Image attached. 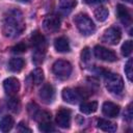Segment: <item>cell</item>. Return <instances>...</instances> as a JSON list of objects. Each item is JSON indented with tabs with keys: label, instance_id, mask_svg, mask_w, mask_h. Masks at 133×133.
I'll list each match as a JSON object with an SVG mask.
<instances>
[{
	"label": "cell",
	"instance_id": "cell-1",
	"mask_svg": "<svg viewBox=\"0 0 133 133\" xmlns=\"http://www.w3.org/2000/svg\"><path fill=\"white\" fill-rule=\"evenodd\" d=\"M25 29V22L22 12L12 8L7 10L2 20V32L4 36L8 38H15L19 36Z\"/></svg>",
	"mask_w": 133,
	"mask_h": 133
},
{
	"label": "cell",
	"instance_id": "cell-2",
	"mask_svg": "<svg viewBox=\"0 0 133 133\" xmlns=\"http://www.w3.org/2000/svg\"><path fill=\"white\" fill-rule=\"evenodd\" d=\"M74 22H75V25H76L77 29L79 30V32L84 36L91 35L96 30L95 23L86 14L81 12V14L76 15L74 18Z\"/></svg>",
	"mask_w": 133,
	"mask_h": 133
},
{
	"label": "cell",
	"instance_id": "cell-3",
	"mask_svg": "<svg viewBox=\"0 0 133 133\" xmlns=\"http://www.w3.org/2000/svg\"><path fill=\"white\" fill-rule=\"evenodd\" d=\"M72 70H73L72 64L68 60L59 59V60H56L52 65V71L54 75L61 80L68 79L72 74Z\"/></svg>",
	"mask_w": 133,
	"mask_h": 133
},
{
	"label": "cell",
	"instance_id": "cell-4",
	"mask_svg": "<svg viewBox=\"0 0 133 133\" xmlns=\"http://www.w3.org/2000/svg\"><path fill=\"white\" fill-rule=\"evenodd\" d=\"M105 84L108 91L111 94H121L124 89V81L123 78L118 74L110 73L105 77Z\"/></svg>",
	"mask_w": 133,
	"mask_h": 133
},
{
	"label": "cell",
	"instance_id": "cell-5",
	"mask_svg": "<svg viewBox=\"0 0 133 133\" xmlns=\"http://www.w3.org/2000/svg\"><path fill=\"white\" fill-rule=\"evenodd\" d=\"M122 32L118 27H110L106 29L103 33L102 41L108 45H117L121 41Z\"/></svg>",
	"mask_w": 133,
	"mask_h": 133
},
{
	"label": "cell",
	"instance_id": "cell-6",
	"mask_svg": "<svg viewBox=\"0 0 133 133\" xmlns=\"http://www.w3.org/2000/svg\"><path fill=\"white\" fill-rule=\"evenodd\" d=\"M94 54H95L96 58L103 60V61L112 62V61H115L117 59L116 55L113 51H111V50H109L103 46H99V45L94 48Z\"/></svg>",
	"mask_w": 133,
	"mask_h": 133
},
{
	"label": "cell",
	"instance_id": "cell-7",
	"mask_svg": "<svg viewBox=\"0 0 133 133\" xmlns=\"http://www.w3.org/2000/svg\"><path fill=\"white\" fill-rule=\"evenodd\" d=\"M3 88H4V91L6 92L7 96L15 97L20 89V82L15 77L6 78L3 81Z\"/></svg>",
	"mask_w": 133,
	"mask_h": 133
},
{
	"label": "cell",
	"instance_id": "cell-8",
	"mask_svg": "<svg viewBox=\"0 0 133 133\" xmlns=\"http://www.w3.org/2000/svg\"><path fill=\"white\" fill-rule=\"evenodd\" d=\"M38 96L43 103L45 104H51L55 99V90L54 87L51 84H45L38 92Z\"/></svg>",
	"mask_w": 133,
	"mask_h": 133
},
{
	"label": "cell",
	"instance_id": "cell-9",
	"mask_svg": "<svg viewBox=\"0 0 133 133\" xmlns=\"http://www.w3.org/2000/svg\"><path fill=\"white\" fill-rule=\"evenodd\" d=\"M43 27L47 32H55L60 27V19L57 16H48L43 22Z\"/></svg>",
	"mask_w": 133,
	"mask_h": 133
},
{
	"label": "cell",
	"instance_id": "cell-10",
	"mask_svg": "<svg viewBox=\"0 0 133 133\" xmlns=\"http://www.w3.org/2000/svg\"><path fill=\"white\" fill-rule=\"evenodd\" d=\"M56 123L60 128H69L71 124V111L64 108L58 110L56 113Z\"/></svg>",
	"mask_w": 133,
	"mask_h": 133
},
{
	"label": "cell",
	"instance_id": "cell-11",
	"mask_svg": "<svg viewBox=\"0 0 133 133\" xmlns=\"http://www.w3.org/2000/svg\"><path fill=\"white\" fill-rule=\"evenodd\" d=\"M62 99L64 102L69 103V104H77L80 100H81V97L79 95L78 91H76L75 89H72V88H64L62 90Z\"/></svg>",
	"mask_w": 133,
	"mask_h": 133
},
{
	"label": "cell",
	"instance_id": "cell-12",
	"mask_svg": "<svg viewBox=\"0 0 133 133\" xmlns=\"http://www.w3.org/2000/svg\"><path fill=\"white\" fill-rule=\"evenodd\" d=\"M102 112L104 115L108 117H116L119 113V106L110 101H106L103 103Z\"/></svg>",
	"mask_w": 133,
	"mask_h": 133
},
{
	"label": "cell",
	"instance_id": "cell-13",
	"mask_svg": "<svg viewBox=\"0 0 133 133\" xmlns=\"http://www.w3.org/2000/svg\"><path fill=\"white\" fill-rule=\"evenodd\" d=\"M116 15L118 17V19L121 20V22L126 25V26H129L131 24V15H130V11L128 10V8L122 4H118L116 6Z\"/></svg>",
	"mask_w": 133,
	"mask_h": 133
},
{
	"label": "cell",
	"instance_id": "cell-14",
	"mask_svg": "<svg viewBox=\"0 0 133 133\" xmlns=\"http://www.w3.org/2000/svg\"><path fill=\"white\" fill-rule=\"evenodd\" d=\"M30 41H31V44H32V46L34 47L35 50H38V49H46V38H45V36H44L42 33H39L38 31H34V32L31 34Z\"/></svg>",
	"mask_w": 133,
	"mask_h": 133
},
{
	"label": "cell",
	"instance_id": "cell-15",
	"mask_svg": "<svg viewBox=\"0 0 133 133\" xmlns=\"http://www.w3.org/2000/svg\"><path fill=\"white\" fill-rule=\"evenodd\" d=\"M54 48L59 53H66V52H70V50H71V47H70V44H69L68 38H65L63 36L58 37V38L55 39V42H54Z\"/></svg>",
	"mask_w": 133,
	"mask_h": 133
},
{
	"label": "cell",
	"instance_id": "cell-16",
	"mask_svg": "<svg viewBox=\"0 0 133 133\" xmlns=\"http://www.w3.org/2000/svg\"><path fill=\"white\" fill-rule=\"evenodd\" d=\"M98 128H100L102 131H105V132H114L117 129L115 124L104 118H100L98 121Z\"/></svg>",
	"mask_w": 133,
	"mask_h": 133
},
{
	"label": "cell",
	"instance_id": "cell-17",
	"mask_svg": "<svg viewBox=\"0 0 133 133\" xmlns=\"http://www.w3.org/2000/svg\"><path fill=\"white\" fill-rule=\"evenodd\" d=\"M24 64H25V61L22 58L15 57V58H11L9 60V62H8V69L11 72H14V73H18V72H20L24 68Z\"/></svg>",
	"mask_w": 133,
	"mask_h": 133
},
{
	"label": "cell",
	"instance_id": "cell-18",
	"mask_svg": "<svg viewBox=\"0 0 133 133\" xmlns=\"http://www.w3.org/2000/svg\"><path fill=\"white\" fill-rule=\"evenodd\" d=\"M98 109V103L96 101H91V102H83L80 105V111L82 113L85 114H90L94 113L95 111H97Z\"/></svg>",
	"mask_w": 133,
	"mask_h": 133
},
{
	"label": "cell",
	"instance_id": "cell-19",
	"mask_svg": "<svg viewBox=\"0 0 133 133\" xmlns=\"http://www.w3.org/2000/svg\"><path fill=\"white\" fill-rule=\"evenodd\" d=\"M14 127V118L9 115H5L0 121V131L8 132Z\"/></svg>",
	"mask_w": 133,
	"mask_h": 133
},
{
	"label": "cell",
	"instance_id": "cell-20",
	"mask_svg": "<svg viewBox=\"0 0 133 133\" xmlns=\"http://www.w3.org/2000/svg\"><path fill=\"white\" fill-rule=\"evenodd\" d=\"M95 18L99 21V22H104L106 21V19L108 18V15H109V11H108V8L105 7V6H99L95 9Z\"/></svg>",
	"mask_w": 133,
	"mask_h": 133
},
{
	"label": "cell",
	"instance_id": "cell-21",
	"mask_svg": "<svg viewBox=\"0 0 133 133\" xmlns=\"http://www.w3.org/2000/svg\"><path fill=\"white\" fill-rule=\"evenodd\" d=\"M33 118L38 122L39 124L41 123H46V122H51V114L47 111H44V110H37V112L35 113V115L33 116Z\"/></svg>",
	"mask_w": 133,
	"mask_h": 133
},
{
	"label": "cell",
	"instance_id": "cell-22",
	"mask_svg": "<svg viewBox=\"0 0 133 133\" xmlns=\"http://www.w3.org/2000/svg\"><path fill=\"white\" fill-rule=\"evenodd\" d=\"M31 78H32V81L34 82L35 85L41 84L43 82V80H44V72H43V70L39 69V68L33 70L31 72Z\"/></svg>",
	"mask_w": 133,
	"mask_h": 133
},
{
	"label": "cell",
	"instance_id": "cell-23",
	"mask_svg": "<svg viewBox=\"0 0 133 133\" xmlns=\"http://www.w3.org/2000/svg\"><path fill=\"white\" fill-rule=\"evenodd\" d=\"M77 4L76 0H59V7L62 10H72Z\"/></svg>",
	"mask_w": 133,
	"mask_h": 133
},
{
	"label": "cell",
	"instance_id": "cell-24",
	"mask_svg": "<svg viewBox=\"0 0 133 133\" xmlns=\"http://www.w3.org/2000/svg\"><path fill=\"white\" fill-rule=\"evenodd\" d=\"M45 49H38V50H34V54L32 56V61L35 64H39L43 62L44 57H45Z\"/></svg>",
	"mask_w": 133,
	"mask_h": 133
},
{
	"label": "cell",
	"instance_id": "cell-25",
	"mask_svg": "<svg viewBox=\"0 0 133 133\" xmlns=\"http://www.w3.org/2000/svg\"><path fill=\"white\" fill-rule=\"evenodd\" d=\"M121 52H122L123 56H125V57L129 56L131 54V52H132V41H130V39L126 41L123 44L122 48H121Z\"/></svg>",
	"mask_w": 133,
	"mask_h": 133
},
{
	"label": "cell",
	"instance_id": "cell-26",
	"mask_svg": "<svg viewBox=\"0 0 133 133\" xmlns=\"http://www.w3.org/2000/svg\"><path fill=\"white\" fill-rule=\"evenodd\" d=\"M125 74L127 76V78L131 81L132 80V75H133V71H132V59H129L127 61V63L125 64Z\"/></svg>",
	"mask_w": 133,
	"mask_h": 133
},
{
	"label": "cell",
	"instance_id": "cell-27",
	"mask_svg": "<svg viewBox=\"0 0 133 133\" xmlns=\"http://www.w3.org/2000/svg\"><path fill=\"white\" fill-rule=\"evenodd\" d=\"M38 129H39V131H42V132H51V131H54V130H55V129L53 128V126L51 125V122L41 123L39 126H38Z\"/></svg>",
	"mask_w": 133,
	"mask_h": 133
},
{
	"label": "cell",
	"instance_id": "cell-28",
	"mask_svg": "<svg viewBox=\"0 0 133 133\" xmlns=\"http://www.w3.org/2000/svg\"><path fill=\"white\" fill-rule=\"evenodd\" d=\"M26 49H27V46L25 43H19L16 46H14L11 50L14 53H23L26 51Z\"/></svg>",
	"mask_w": 133,
	"mask_h": 133
},
{
	"label": "cell",
	"instance_id": "cell-29",
	"mask_svg": "<svg viewBox=\"0 0 133 133\" xmlns=\"http://www.w3.org/2000/svg\"><path fill=\"white\" fill-rule=\"evenodd\" d=\"M7 106L9 107V109L10 110H12V111H18V108L20 107V105H19V102L17 101V99H15V98H11L8 102H7Z\"/></svg>",
	"mask_w": 133,
	"mask_h": 133
},
{
	"label": "cell",
	"instance_id": "cell-30",
	"mask_svg": "<svg viewBox=\"0 0 133 133\" xmlns=\"http://www.w3.org/2000/svg\"><path fill=\"white\" fill-rule=\"evenodd\" d=\"M27 108H28V113H29V115L33 118V116L35 115V113H36L37 110H38V106H37L35 103H30V104H28Z\"/></svg>",
	"mask_w": 133,
	"mask_h": 133
},
{
	"label": "cell",
	"instance_id": "cell-31",
	"mask_svg": "<svg viewBox=\"0 0 133 133\" xmlns=\"http://www.w3.org/2000/svg\"><path fill=\"white\" fill-rule=\"evenodd\" d=\"M81 59H82L83 61H85V62L90 59V51H89V49H88L87 47H85V48L81 51Z\"/></svg>",
	"mask_w": 133,
	"mask_h": 133
},
{
	"label": "cell",
	"instance_id": "cell-32",
	"mask_svg": "<svg viewBox=\"0 0 133 133\" xmlns=\"http://www.w3.org/2000/svg\"><path fill=\"white\" fill-rule=\"evenodd\" d=\"M124 116H125V119H126V121L131 122L132 116H133V112H132V105H131V104H129V106H128V107H127V109L125 110Z\"/></svg>",
	"mask_w": 133,
	"mask_h": 133
},
{
	"label": "cell",
	"instance_id": "cell-33",
	"mask_svg": "<svg viewBox=\"0 0 133 133\" xmlns=\"http://www.w3.org/2000/svg\"><path fill=\"white\" fill-rule=\"evenodd\" d=\"M26 124H24V123H19V125H18V127H17V130L19 131V132H31V129L30 128H28L27 126H25Z\"/></svg>",
	"mask_w": 133,
	"mask_h": 133
},
{
	"label": "cell",
	"instance_id": "cell-34",
	"mask_svg": "<svg viewBox=\"0 0 133 133\" xmlns=\"http://www.w3.org/2000/svg\"><path fill=\"white\" fill-rule=\"evenodd\" d=\"M106 0H83L84 3L86 4H98V3H103Z\"/></svg>",
	"mask_w": 133,
	"mask_h": 133
},
{
	"label": "cell",
	"instance_id": "cell-35",
	"mask_svg": "<svg viewBox=\"0 0 133 133\" xmlns=\"http://www.w3.org/2000/svg\"><path fill=\"white\" fill-rule=\"evenodd\" d=\"M124 1H126V2H128V3H132V0H124Z\"/></svg>",
	"mask_w": 133,
	"mask_h": 133
},
{
	"label": "cell",
	"instance_id": "cell-36",
	"mask_svg": "<svg viewBox=\"0 0 133 133\" xmlns=\"http://www.w3.org/2000/svg\"><path fill=\"white\" fill-rule=\"evenodd\" d=\"M20 1H22V2H28L29 0H20Z\"/></svg>",
	"mask_w": 133,
	"mask_h": 133
}]
</instances>
